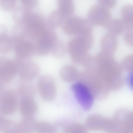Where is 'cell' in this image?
I'll list each match as a JSON object with an SVG mask.
<instances>
[{"instance_id": "1", "label": "cell", "mask_w": 133, "mask_h": 133, "mask_svg": "<svg viewBox=\"0 0 133 133\" xmlns=\"http://www.w3.org/2000/svg\"><path fill=\"white\" fill-rule=\"evenodd\" d=\"M0 94L1 114L8 116L13 114L18 106L19 97L17 90L10 88H2Z\"/></svg>"}, {"instance_id": "23", "label": "cell", "mask_w": 133, "mask_h": 133, "mask_svg": "<svg viewBox=\"0 0 133 133\" xmlns=\"http://www.w3.org/2000/svg\"><path fill=\"white\" fill-rule=\"evenodd\" d=\"M127 82L129 87L133 91V71L130 72L127 77Z\"/></svg>"}, {"instance_id": "16", "label": "cell", "mask_w": 133, "mask_h": 133, "mask_svg": "<svg viewBox=\"0 0 133 133\" xmlns=\"http://www.w3.org/2000/svg\"><path fill=\"white\" fill-rule=\"evenodd\" d=\"M59 10L64 15L68 17L72 15L75 10L73 0H57Z\"/></svg>"}, {"instance_id": "4", "label": "cell", "mask_w": 133, "mask_h": 133, "mask_svg": "<svg viewBox=\"0 0 133 133\" xmlns=\"http://www.w3.org/2000/svg\"><path fill=\"white\" fill-rule=\"evenodd\" d=\"M57 41L55 32L47 29L34 42L35 54L44 56L51 51L53 46Z\"/></svg>"}, {"instance_id": "9", "label": "cell", "mask_w": 133, "mask_h": 133, "mask_svg": "<svg viewBox=\"0 0 133 133\" xmlns=\"http://www.w3.org/2000/svg\"><path fill=\"white\" fill-rule=\"evenodd\" d=\"M20 112L22 117H34L38 110V106L33 97L20 98L19 104Z\"/></svg>"}, {"instance_id": "18", "label": "cell", "mask_w": 133, "mask_h": 133, "mask_svg": "<svg viewBox=\"0 0 133 133\" xmlns=\"http://www.w3.org/2000/svg\"><path fill=\"white\" fill-rule=\"evenodd\" d=\"M56 126L50 123L44 121L37 122L35 131L39 133H54L56 132Z\"/></svg>"}, {"instance_id": "14", "label": "cell", "mask_w": 133, "mask_h": 133, "mask_svg": "<svg viewBox=\"0 0 133 133\" xmlns=\"http://www.w3.org/2000/svg\"><path fill=\"white\" fill-rule=\"evenodd\" d=\"M104 119L99 115L94 114L90 115L86 121V127L94 131H100L104 128Z\"/></svg>"}, {"instance_id": "6", "label": "cell", "mask_w": 133, "mask_h": 133, "mask_svg": "<svg viewBox=\"0 0 133 133\" xmlns=\"http://www.w3.org/2000/svg\"><path fill=\"white\" fill-rule=\"evenodd\" d=\"M71 89L82 108L85 110H89L92 105L94 97L90 91L81 82L74 84Z\"/></svg>"}, {"instance_id": "12", "label": "cell", "mask_w": 133, "mask_h": 133, "mask_svg": "<svg viewBox=\"0 0 133 133\" xmlns=\"http://www.w3.org/2000/svg\"><path fill=\"white\" fill-rule=\"evenodd\" d=\"M21 81L17 90L19 97L20 98L25 97H33L36 93V87L31 81Z\"/></svg>"}, {"instance_id": "21", "label": "cell", "mask_w": 133, "mask_h": 133, "mask_svg": "<svg viewBox=\"0 0 133 133\" xmlns=\"http://www.w3.org/2000/svg\"><path fill=\"white\" fill-rule=\"evenodd\" d=\"M121 66L122 69L129 71H133V54L125 58L122 62Z\"/></svg>"}, {"instance_id": "13", "label": "cell", "mask_w": 133, "mask_h": 133, "mask_svg": "<svg viewBox=\"0 0 133 133\" xmlns=\"http://www.w3.org/2000/svg\"><path fill=\"white\" fill-rule=\"evenodd\" d=\"M14 42L12 36H10L5 31L0 34V52L5 54L13 49Z\"/></svg>"}, {"instance_id": "22", "label": "cell", "mask_w": 133, "mask_h": 133, "mask_svg": "<svg viewBox=\"0 0 133 133\" xmlns=\"http://www.w3.org/2000/svg\"><path fill=\"white\" fill-rule=\"evenodd\" d=\"M97 0L99 5L109 10L115 6L117 1V0Z\"/></svg>"}, {"instance_id": "20", "label": "cell", "mask_w": 133, "mask_h": 133, "mask_svg": "<svg viewBox=\"0 0 133 133\" xmlns=\"http://www.w3.org/2000/svg\"><path fill=\"white\" fill-rule=\"evenodd\" d=\"M87 129L81 124H74L67 127L64 131L66 133H84L87 132Z\"/></svg>"}, {"instance_id": "19", "label": "cell", "mask_w": 133, "mask_h": 133, "mask_svg": "<svg viewBox=\"0 0 133 133\" xmlns=\"http://www.w3.org/2000/svg\"><path fill=\"white\" fill-rule=\"evenodd\" d=\"M106 36V49L108 53L111 54L116 50L117 45V41L115 35L111 33Z\"/></svg>"}, {"instance_id": "17", "label": "cell", "mask_w": 133, "mask_h": 133, "mask_svg": "<svg viewBox=\"0 0 133 133\" xmlns=\"http://www.w3.org/2000/svg\"><path fill=\"white\" fill-rule=\"evenodd\" d=\"M16 123L13 120L0 115V132L2 133H15Z\"/></svg>"}, {"instance_id": "15", "label": "cell", "mask_w": 133, "mask_h": 133, "mask_svg": "<svg viewBox=\"0 0 133 133\" xmlns=\"http://www.w3.org/2000/svg\"><path fill=\"white\" fill-rule=\"evenodd\" d=\"M104 26L110 33L115 36L120 34L124 31L122 21L118 19H111Z\"/></svg>"}, {"instance_id": "8", "label": "cell", "mask_w": 133, "mask_h": 133, "mask_svg": "<svg viewBox=\"0 0 133 133\" xmlns=\"http://www.w3.org/2000/svg\"><path fill=\"white\" fill-rule=\"evenodd\" d=\"M39 70L38 64L30 61L24 63L20 66L18 74L21 80L29 81L37 76Z\"/></svg>"}, {"instance_id": "10", "label": "cell", "mask_w": 133, "mask_h": 133, "mask_svg": "<svg viewBox=\"0 0 133 133\" xmlns=\"http://www.w3.org/2000/svg\"><path fill=\"white\" fill-rule=\"evenodd\" d=\"M36 121L32 117H22L16 123L15 133H31L35 131Z\"/></svg>"}, {"instance_id": "7", "label": "cell", "mask_w": 133, "mask_h": 133, "mask_svg": "<svg viewBox=\"0 0 133 133\" xmlns=\"http://www.w3.org/2000/svg\"><path fill=\"white\" fill-rule=\"evenodd\" d=\"M109 10L100 5H95L89 9L87 20L92 24L104 26L111 19Z\"/></svg>"}, {"instance_id": "11", "label": "cell", "mask_w": 133, "mask_h": 133, "mask_svg": "<svg viewBox=\"0 0 133 133\" xmlns=\"http://www.w3.org/2000/svg\"><path fill=\"white\" fill-rule=\"evenodd\" d=\"M121 14L124 29L133 28V5L127 4L124 6Z\"/></svg>"}, {"instance_id": "3", "label": "cell", "mask_w": 133, "mask_h": 133, "mask_svg": "<svg viewBox=\"0 0 133 133\" xmlns=\"http://www.w3.org/2000/svg\"><path fill=\"white\" fill-rule=\"evenodd\" d=\"M13 49L15 58L20 66L26 62L30 61L35 54L33 42L27 38L14 41Z\"/></svg>"}, {"instance_id": "5", "label": "cell", "mask_w": 133, "mask_h": 133, "mask_svg": "<svg viewBox=\"0 0 133 133\" xmlns=\"http://www.w3.org/2000/svg\"><path fill=\"white\" fill-rule=\"evenodd\" d=\"M36 87L41 98L47 102L51 101L55 98L56 88L55 81L51 76L43 75L37 79Z\"/></svg>"}, {"instance_id": "2", "label": "cell", "mask_w": 133, "mask_h": 133, "mask_svg": "<svg viewBox=\"0 0 133 133\" xmlns=\"http://www.w3.org/2000/svg\"><path fill=\"white\" fill-rule=\"evenodd\" d=\"M20 65L15 60L2 56L0 58V88L10 83L18 74Z\"/></svg>"}]
</instances>
